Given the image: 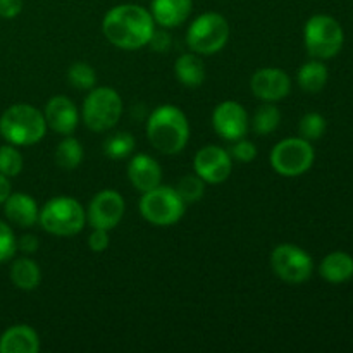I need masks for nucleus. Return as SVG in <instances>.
Segmentation results:
<instances>
[{
    "label": "nucleus",
    "instance_id": "obj_34",
    "mask_svg": "<svg viewBox=\"0 0 353 353\" xmlns=\"http://www.w3.org/2000/svg\"><path fill=\"white\" fill-rule=\"evenodd\" d=\"M23 10V0H0V17L12 19Z\"/></svg>",
    "mask_w": 353,
    "mask_h": 353
},
{
    "label": "nucleus",
    "instance_id": "obj_23",
    "mask_svg": "<svg viewBox=\"0 0 353 353\" xmlns=\"http://www.w3.org/2000/svg\"><path fill=\"white\" fill-rule=\"evenodd\" d=\"M327 76H330V72H327V68L323 64V61L314 59V61H309L299 69L296 81H299L300 88L303 92L319 93L326 86Z\"/></svg>",
    "mask_w": 353,
    "mask_h": 353
},
{
    "label": "nucleus",
    "instance_id": "obj_12",
    "mask_svg": "<svg viewBox=\"0 0 353 353\" xmlns=\"http://www.w3.org/2000/svg\"><path fill=\"white\" fill-rule=\"evenodd\" d=\"M193 169H195V174L200 176L205 183L219 185L226 181L233 171L231 154L217 145H207L195 154Z\"/></svg>",
    "mask_w": 353,
    "mask_h": 353
},
{
    "label": "nucleus",
    "instance_id": "obj_5",
    "mask_svg": "<svg viewBox=\"0 0 353 353\" xmlns=\"http://www.w3.org/2000/svg\"><path fill=\"white\" fill-rule=\"evenodd\" d=\"M123 116V99L110 86L92 88L83 102L81 117L93 133H105L119 123Z\"/></svg>",
    "mask_w": 353,
    "mask_h": 353
},
{
    "label": "nucleus",
    "instance_id": "obj_1",
    "mask_svg": "<svg viewBox=\"0 0 353 353\" xmlns=\"http://www.w3.org/2000/svg\"><path fill=\"white\" fill-rule=\"evenodd\" d=\"M155 21L150 10L137 3H121L103 16L102 33L121 50H138L150 41Z\"/></svg>",
    "mask_w": 353,
    "mask_h": 353
},
{
    "label": "nucleus",
    "instance_id": "obj_3",
    "mask_svg": "<svg viewBox=\"0 0 353 353\" xmlns=\"http://www.w3.org/2000/svg\"><path fill=\"white\" fill-rule=\"evenodd\" d=\"M43 112L30 103H16L3 110L0 116V134L3 140L16 147H31L43 140L47 133Z\"/></svg>",
    "mask_w": 353,
    "mask_h": 353
},
{
    "label": "nucleus",
    "instance_id": "obj_30",
    "mask_svg": "<svg viewBox=\"0 0 353 353\" xmlns=\"http://www.w3.org/2000/svg\"><path fill=\"white\" fill-rule=\"evenodd\" d=\"M326 131V119L319 112H309L300 119L299 133L305 140H319Z\"/></svg>",
    "mask_w": 353,
    "mask_h": 353
},
{
    "label": "nucleus",
    "instance_id": "obj_22",
    "mask_svg": "<svg viewBox=\"0 0 353 353\" xmlns=\"http://www.w3.org/2000/svg\"><path fill=\"white\" fill-rule=\"evenodd\" d=\"M10 281L23 292H31V290L38 288L41 281L40 265L30 257L16 259L10 268Z\"/></svg>",
    "mask_w": 353,
    "mask_h": 353
},
{
    "label": "nucleus",
    "instance_id": "obj_25",
    "mask_svg": "<svg viewBox=\"0 0 353 353\" xmlns=\"http://www.w3.org/2000/svg\"><path fill=\"white\" fill-rule=\"evenodd\" d=\"M250 123L255 134H259V137H268V134L274 133L278 130L279 123H281V112H279L278 107L272 105V102H265L264 105H261L255 110Z\"/></svg>",
    "mask_w": 353,
    "mask_h": 353
},
{
    "label": "nucleus",
    "instance_id": "obj_33",
    "mask_svg": "<svg viewBox=\"0 0 353 353\" xmlns=\"http://www.w3.org/2000/svg\"><path fill=\"white\" fill-rule=\"evenodd\" d=\"M110 243V236H109V231L105 230H99V228H93V231L90 233L88 236V248L92 252H103L109 248Z\"/></svg>",
    "mask_w": 353,
    "mask_h": 353
},
{
    "label": "nucleus",
    "instance_id": "obj_26",
    "mask_svg": "<svg viewBox=\"0 0 353 353\" xmlns=\"http://www.w3.org/2000/svg\"><path fill=\"white\" fill-rule=\"evenodd\" d=\"M134 150V138L128 131L114 133L103 141V154L112 161H123L131 157Z\"/></svg>",
    "mask_w": 353,
    "mask_h": 353
},
{
    "label": "nucleus",
    "instance_id": "obj_29",
    "mask_svg": "<svg viewBox=\"0 0 353 353\" xmlns=\"http://www.w3.org/2000/svg\"><path fill=\"white\" fill-rule=\"evenodd\" d=\"M23 168V155L17 150L16 145H2L0 147V172L9 176V178H16V176L21 174Z\"/></svg>",
    "mask_w": 353,
    "mask_h": 353
},
{
    "label": "nucleus",
    "instance_id": "obj_19",
    "mask_svg": "<svg viewBox=\"0 0 353 353\" xmlns=\"http://www.w3.org/2000/svg\"><path fill=\"white\" fill-rule=\"evenodd\" d=\"M3 212L12 224L19 228H31L38 223L37 200L28 193H10L3 202Z\"/></svg>",
    "mask_w": 353,
    "mask_h": 353
},
{
    "label": "nucleus",
    "instance_id": "obj_2",
    "mask_svg": "<svg viewBox=\"0 0 353 353\" xmlns=\"http://www.w3.org/2000/svg\"><path fill=\"white\" fill-rule=\"evenodd\" d=\"M147 140L164 155L185 150L190 140V123L179 107L165 103L152 110L147 119Z\"/></svg>",
    "mask_w": 353,
    "mask_h": 353
},
{
    "label": "nucleus",
    "instance_id": "obj_11",
    "mask_svg": "<svg viewBox=\"0 0 353 353\" xmlns=\"http://www.w3.org/2000/svg\"><path fill=\"white\" fill-rule=\"evenodd\" d=\"M126 212V202L116 190H102L97 193L86 209V223L92 228L110 231L121 223Z\"/></svg>",
    "mask_w": 353,
    "mask_h": 353
},
{
    "label": "nucleus",
    "instance_id": "obj_37",
    "mask_svg": "<svg viewBox=\"0 0 353 353\" xmlns=\"http://www.w3.org/2000/svg\"><path fill=\"white\" fill-rule=\"evenodd\" d=\"M10 193H12V186H10L9 176L0 172V205H3V202L9 199Z\"/></svg>",
    "mask_w": 353,
    "mask_h": 353
},
{
    "label": "nucleus",
    "instance_id": "obj_16",
    "mask_svg": "<svg viewBox=\"0 0 353 353\" xmlns=\"http://www.w3.org/2000/svg\"><path fill=\"white\" fill-rule=\"evenodd\" d=\"M128 179L138 192L145 193L162 183V168L154 157L137 154L128 162Z\"/></svg>",
    "mask_w": 353,
    "mask_h": 353
},
{
    "label": "nucleus",
    "instance_id": "obj_14",
    "mask_svg": "<svg viewBox=\"0 0 353 353\" xmlns=\"http://www.w3.org/2000/svg\"><path fill=\"white\" fill-rule=\"evenodd\" d=\"M254 97L262 102H279L292 92V78L279 68H262L250 79Z\"/></svg>",
    "mask_w": 353,
    "mask_h": 353
},
{
    "label": "nucleus",
    "instance_id": "obj_17",
    "mask_svg": "<svg viewBox=\"0 0 353 353\" xmlns=\"http://www.w3.org/2000/svg\"><path fill=\"white\" fill-rule=\"evenodd\" d=\"M193 10V0H152L150 14L162 28L181 26Z\"/></svg>",
    "mask_w": 353,
    "mask_h": 353
},
{
    "label": "nucleus",
    "instance_id": "obj_13",
    "mask_svg": "<svg viewBox=\"0 0 353 353\" xmlns=\"http://www.w3.org/2000/svg\"><path fill=\"white\" fill-rule=\"evenodd\" d=\"M250 119L241 105L236 100H224L214 109L212 112V128L223 140L236 141L245 138Z\"/></svg>",
    "mask_w": 353,
    "mask_h": 353
},
{
    "label": "nucleus",
    "instance_id": "obj_9",
    "mask_svg": "<svg viewBox=\"0 0 353 353\" xmlns=\"http://www.w3.org/2000/svg\"><path fill=\"white\" fill-rule=\"evenodd\" d=\"M314 159H316V152L310 141L302 137H295L278 141L271 150L269 161L279 176L296 178V176L305 174L312 168Z\"/></svg>",
    "mask_w": 353,
    "mask_h": 353
},
{
    "label": "nucleus",
    "instance_id": "obj_24",
    "mask_svg": "<svg viewBox=\"0 0 353 353\" xmlns=\"http://www.w3.org/2000/svg\"><path fill=\"white\" fill-rule=\"evenodd\" d=\"M85 159V150H83L81 141L72 138L71 134L65 137L55 148V164L64 171H72L79 168Z\"/></svg>",
    "mask_w": 353,
    "mask_h": 353
},
{
    "label": "nucleus",
    "instance_id": "obj_32",
    "mask_svg": "<svg viewBox=\"0 0 353 353\" xmlns=\"http://www.w3.org/2000/svg\"><path fill=\"white\" fill-rule=\"evenodd\" d=\"M231 157H233L234 161L241 162V164H250V162L255 161V157H257V147H255L254 141L240 138V140L234 141V145L231 147Z\"/></svg>",
    "mask_w": 353,
    "mask_h": 353
},
{
    "label": "nucleus",
    "instance_id": "obj_31",
    "mask_svg": "<svg viewBox=\"0 0 353 353\" xmlns=\"http://www.w3.org/2000/svg\"><path fill=\"white\" fill-rule=\"evenodd\" d=\"M17 252V240L7 223L0 219V264L10 261Z\"/></svg>",
    "mask_w": 353,
    "mask_h": 353
},
{
    "label": "nucleus",
    "instance_id": "obj_15",
    "mask_svg": "<svg viewBox=\"0 0 353 353\" xmlns=\"http://www.w3.org/2000/svg\"><path fill=\"white\" fill-rule=\"evenodd\" d=\"M43 116L47 121V128L62 137H69L74 133L79 123L78 107L65 95L52 97L45 105Z\"/></svg>",
    "mask_w": 353,
    "mask_h": 353
},
{
    "label": "nucleus",
    "instance_id": "obj_35",
    "mask_svg": "<svg viewBox=\"0 0 353 353\" xmlns=\"http://www.w3.org/2000/svg\"><path fill=\"white\" fill-rule=\"evenodd\" d=\"M152 48L155 52H168L169 47H171V37H169L168 31H154L150 41H148Z\"/></svg>",
    "mask_w": 353,
    "mask_h": 353
},
{
    "label": "nucleus",
    "instance_id": "obj_18",
    "mask_svg": "<svg viewBox=\"0 0 353 353\" xmlns=\"http://www.w3.org/2000/svg\"><path fill=\"white\" fill-rule=\"evenodd\" d=\"M40 350V336L26 324H16L0 336V353H37Z\"/></svg>",
    "mask_w": 353,
    "mask_h": 353
},
{
    "label": "nucleus",
    "instance_id": "obj_10",
    "mask_svg": "<svg viewBox=\"0 0 353 353\" xmlns=\"http://www.w3.org/2000/svg\"><path fill=\"white\" fill-rule=\"evenodd\" d=\"M271 268L281 281L288 285H302L310 279L314 262L309 252L292 243H281L272 250Z\"/></svg>",
    "mask_w": 353,
    "mask_h": 353
},
{
    "label": "nucleus",
    "instance_id": "obj_36",
    "mask_svg": "<svg viewBox=\"0 0 353 353\" xmlns=\"http://www.w3.org/2000/svg\"><path fill=\"white\" fill-rule=\"evenodd\" d=\"M38 248H40V241H38V238L34 236V234H23V236L17 240V250H21L23 254H34Z\"/></svg>",
    "mask_w": 353,
    "mask_h": 353
},
{
    "label": "nucleus",
    "instance_id": "obj_20",
    "mask_svg": "<svg viewBox=\"0 0 353 353\" xmlns=\"http://www.w3.org/2000/svg\"><path fill=\"white\" fill-rule=\"evenodd\" d=\"M319 274L331 285H341L353 278V257L347 252H333L326 255L319 265Z\"/></svg>",
    "mask_w": 353,
    "mask_h": 353
},
{
    "label": "nucleus",
    "instance_id": "obj_8",
    "mask_svg": "<svg viewBox=\"0 0 353 353\" xmlns=\"http://www.w3.org/2000/svg\"><path fill=\"white\" fill-rule=\"evenodd\" d=\"M186 203L178 195L176 188L159 185L148 190L140 199V214L154 226H172L185 216Z\"/></svg>",
    "mask_w": 353,
    "mask_h": 353
},
{
    "label": "nucleus",
    "instance_id": "obj_21",
    "mask_svg": "<svg viewBox=\"0 0 353 353\" xmlns=\"http://www.w3.org/2000/svg\"><path fill=\"white\" fill-rule=\"evenodd\" d=\"M174 74L181 85L188 88H196L205 81V68L199 54H183L174 62Z\"/></svg>",
    "mask_w": 353,
    "mask_h": 353
},
{
    "label": "nucleus",
    "instance_id": "obj_6",
    "mask_svg": "<svg viewBox=\"0 0 353 353\" xmlns=\"http://www.w3.org/2000/svg\"><path fill=\"white\" fill-rule=\"evenodd\" d=\"M303 41L310 57L326 61L340 54L345 41L343 28L333 16L316 14L305 23Z\"/></svg>",
    "mask_w": 353,
    "mask_h": 353
},
{
    "label": "nucleus",
    "instance_id": "obj_27",
    "mask_svg": "<svg viewBox=\"0 0 353 353\" xmlns=\"http://www.w3.org/2000/svg\"><path fill=\"white\" fill-rule=\"evenodd\" d=\"M68 81L71 83L72 88L81 90V92H90L95 88L97 72L86 62H74L68 69Z\"/></svg>",
    "mask_w": 353,
    "mask_h": 353
},
{
    "label": "nucleus",
    "instance_id": "obj_28",
    "mask_svg": "<svg viewBox=\"0 0 353 353\" xmlns=\"http://www.w3.org/2000/svg\"><path fill=\"white\" fill-rule=\"evenodd\" d=\"M176 192H178V195L181 196L186 205L188 203H196L200 202V199L205 193V181L196 174H186L179 179Z\"/></svg>",
    "mask_w": 353,
    "mask_h": 353
},
{
    "label": "nucleus",
    "instance_id": "obj_7",
    "mask_svg": "<svg viewBox=\"0 0 353 353\" xmlns=\"http://www.w3.org/2000/svg\"><path fill=\"white\" fill-rule=\"evenodd\" d=\"M230 34V23L223 14L205 12L190 24L186 31V43L195 54L214 55L226 47Z\"/></svg>",
    "mask_w": 353,
    "mask_h": 353
},
{
    "label": "nucleus",
    "instance_id": "obj_4",
    "mask_svg": "<svg viewBox=\"0 0 353 353\" xmlns=\"http://www.w3.org/2000/svg\"><path fill=\"white\" fill-rule=\"evenodd\" d=\"M38 223L54 236H74L85 228L86 210L72 196H54L40 209Z\"/></svg>",
    "mask_w": 353,
    "mask_h": 353
}]
</instances>
